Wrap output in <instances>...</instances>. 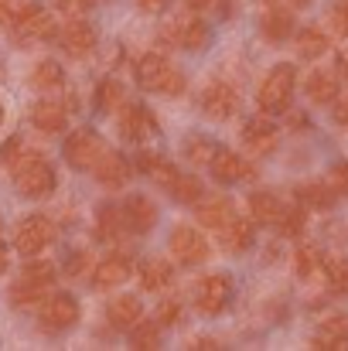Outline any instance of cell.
<instances>
[{
    "instance_id": "484cf974",
    "label": "cell",
    "mask_w": 348,
    "mask_h": 351,
    "mask_svg": "<svg viewBox=\"0 0 348 351\" xmlns=\"http://www.w3.org/2000/svg\"><path fill=\"white\" fill-rule=\"evenodd\" d=\"M219 235H222V249L232 252V256H239V252L253 249V242H256V222L235 215L226 229H219Z\"/></svg>"
},
{
    "instance_id": "83f0119b",
    "label": "cell",
    "mask_w": 348,
    "mask_h": 351,
    "mask_svg": "<svg viewBox=\"0 0 348 351\" xmlns=\"http://www.w3.org/2000/svg\"><path fill=\"white\" fill-rule=\"evenodd\" d=\"M195 219H198V226H205V229H226L232 219H235V205H232L229 198H212V202H198V208H195Z\"/></svg>"
},
{
    "instance_id": "f1b7e54d",
    "label": "cell",
    "mask_w": 348,
    "mask_h": 351,
    "mask_svg": "<svg viewBox=\"0 0 348 351\" xmlns=\"http://www.w3.org/2000/svg\"><path fill=\"white\" fill-rule=\"evenodd\" d=\"M314 345L328 351H342L348 348V314H332L321 321L318 335H314Z\"/></svg>"
},
{
    "instance_id": "4316f807",
    "label": "cell",
    "mask_w": 348,
    "mask_h": 351,
    "mask_svg": "<svg viewBox=\"0 0 348 351\" xmlns=\"http://www.w3.org/2000/svg\"><path fill=\"white\" fill-rule=\"evenodd\" d=\"M137 167H140L150 181H157L164 191H167V188L174 184V178L181 174L167 157H161V154H154V150H140V154H137Z\"/></svg>"
},
{
    "instance_id": "f5cc1de1",
    "label": "cell",
    "mask_w": 348,
    "mask_h": 351,
    "mask_svg": "<svg viewBox=\"0 0 348 351\" xmlns=\"http://www.w3.org/2000/svg\"><path fill=\"white\" fill-rule=\"evenodd\" d=\"M0 117H3V110H0Z\"/></svg>"
},
{
    "instance_id": "5b68a950",
    "label": "cell",
    "mask_w": 348,
    "mask_h": 351,
    "mask_svg": "<svg viewBox=\"0 0 348 351\" xmlns=\"http://www.w3.org/2000/svg\"><path fill=\"white\" fill-rule=\"evenodd\" d=\"M51 283H55V266L31 256V263L21 269V276L10 287V304L14 307H34L51 293Z\"/></svg>"
},
{
    "instance_id": "5bb4252c",
    "label": "cell",
    "mask_w": 348,
    "mask_h": 351,
    "mask_svg": "<svg viewBox=\"0 0 348 351\" xmlns=\"http://www.w3.org/2000/svg\"><path fill=\"white\" fill-rule=\"evenodd\" d=\"M167 245H171V256L181 266H202L209 259V252H212L209 249V239L198 232V229H192V226H174Z\"/></svg>"
},
{
    "instance_id": "816d5d0a",
    "label": "cell",
    "mask_w": 348,
    "mask_h": 351,
    "mask_svg": "<svg viewBox=\"0 0 348 351\" xmlns=\"http://www.w3.org/2000/svg\"><path fill=\"white\" fill-rule=\"evenodd\" d=\"M195 348H216V341H209V338H198V341H192Z\"/></svg>"
},
{
    "instance_id": "bcb514c9",
    "label": "cell",
    "mask_w": 348,
    "mask_h": 351,
    "mask_svg": "<svg viewBox=\"0 0 348 351\" xmlns=\"http://www.w3.org/2000/svg\"><path fill=\"white\" fill-rule=\"evenodd\" d=\"M21 0H0V24H10L17 14H21Z\"/></svg>"
},
{
    "instance_id": "e0dca14e",
    "label": "cell",
    "mask_w": 348,
    "mask_h": 351,
    "mask_svg": "<svg viewBox=\"0 0 348 351\" xmlns=\"http://www.w3.org/2000/svg\"><path fill=\"white\" fill-rule=\"evenodd\" d=\"M304 93L314 106H332L342 96V75L338 69H314L304 79Z\"/></svg>"
},
{
    "instance_id": "3957f363",
    "label": "cell",
    "mask_w": 348,
    "mask_h": 351,
    "mask_svg": "<svg viewBox=\"0 0 348 351\" xmlns=\"http://www.w3.org/2000/svg\"><path fill=\"white\" fill-rule=\"evenodd\" d=\"M161 38H164L167 45H174V48L202 51V48L209 45V38H212V27H209V21H205L198 10L188 7V10H181V14H174V17L164 21Z\"/></svg>"
},
{
    "instance_id": "603a6c76",
    "label": "cell",
    "mask_w": 348,
    "mask_h": 351,
    "mask_svg": "<svg viewBox=\"0 0 348 351\" xmlns=\"http://www.w3.org/2000/svg\"><path fill=\"white\" fill-rule=\"evenodd\" d=\"M259 34H263L266 41H273V45L287 41V38L294 34V10L283 7V3L266 7V14H263V21H259Z\"/></svg>"
},
{
    "instance_id": "ffe728a7",
    "label": "cell",
    "mask_w": 348,
    "mask_h": 351,
    "mask_svg": "<svg viewBox=\"0 0 348 351\" xmlns=\"http://www.w3.org/2000/svg\"><path fill=\"white\" fill-rule=\"evenodd\" d=\"M246 208H249V219H253L256 226H273V229H277V226L283 222L287 202L277 198L273 191H253L249 202H246Z\"/></svg>"
},
{
    "instance_id": "1f68e13d",
    "label": "cell",
    "mask_w": 348,
    "mask_h": 351,
    "mask_svg": "<svg viewBox=\"0 0 348 351\" xmlns=\"http://www.w3.org/2000/svg\"><path fill=\"white\" fill-rule=\"evenodd\" d=\"M123 232H126L123 212H119L116 205H100V208H96V235H100L103 242H116Z\"/></svg>"
},
{
    "instance_id": "277c9868",
    "label": "cell",
    "mask_w": 348,
    "mask_h": 351,
    "mask_svg": "<svg viewBox=\"0 0 348 351\" xmlns=\"http://www.w3.org/2000/svg\"><path fill=\"white\" fill-rule=\"evenodd\" d=\"M294 89H297V69L290 62H280L266 72L263 86H259V96H256V106L259 113L273 117V113H287L290 99H294Z\"/></svg>"
},
{
    "instance_id": "7dc6e473",
    "label": "cell",
    "mask_w": 348,
    "mask_h": 351,
    "mask_svg": "<svg viewBox=\"0 0 348 351\" xmlns=\"http://www.w3.org/2000/svg\"><path fill=\"white\" fill-rule=\"evenodd\" d=\"M133 3H137V7L143 10V14H164L171 0H133Z\"/></svg>"
},
{
    "instance_id": "ab89813d",
    "label": "cell",
    "mask_w": 348,
    "mask_h": 351,
    "mask_svg": "<svg viewBox=\"0 0 348 351\" xmlns=\"http://www.w3.org/2000/svg\"><path fill=\"white\" fill-rule=\"evenodd\" d=\"M308 205L304 202H290L287 205V212H283V222L277 226L280 235H287V239H297V235L304 232V226H308V212H304Z\"/></svg>"
},
{
    "instance_id": "d6a6232c",
    "label": "cell",
    "mask_w": 348,
    "mask_h": 351,
    "mask_svg": "<svg viewBox=\"0 0 348 351\" xmlns=\"http://www.w3.org/2000/svg\"><path fill=\"white\" fill-rule=\"evenodd\" d=\"M328 48H332L328 31H321V27H301L297 31V51H301V58H321Z\"/></svg>"
},
{
    "instance_id": "7a4b0ae2",
    "label": "cell",
    "mask_w": 348,
    "mask_h": 351,
    "mask_svg": "<svg viewBox=\"0 0 348 351\" xmlns=\"http://www.w3.org/2000/svg\"><path fill=\"white\" fill-rule=\"evenodd\" d=\"M137 86H140L143 93H157V96H185L188 79L181 75V69H178L167 55L147 51V55L137 62Z\"/></svg>"
},
{
    "instance_id": "44dd1931",
    "label": "cell",
    "mask_w": 348,
    "mask_h": 351,
    "mask_svg": "<svg viewBox=\"0 0 348 351\" xmlns=\"http://www.w3.org/2000/svg\"><path fill=\"white\" fill-rule=\"evenodd\" d=\"M137 276H140V287H143L147 293H164V290L174 287V266H171L167 259H157V256L143 259V263L137 266Z\"/></svg>"
},
{
    "instance_id": "7bdbcfd3",
    "label": "cell",
    "mask_w": 348,
    "mask_h": 351,
    "mask_svg": "<svg viewBox=\"0 0 348 351\" xmlns=\"http://www.w3.org/2000/svg\"><path fill=\"white\" fill-rule=\"evenodd\" d=\"M89 266H93V256H89L86 249H79V252H72V256L65 259V273H69V276H86Z\"/></svg>"
},
{
    "instance_id": "ee69618b",
    "label": "cell",
    "mask_w": 348,
    "mask_h": 351,
    "mask_svg": "<svg viewBox=\"0 0 348 351\" xmlns=\"http://www.w3.org/2000/svg\"><path fill=\"white\" fill-rule=\"evenodd\" d=\"M332 27H335V34L348 38V0H338L332 7Z\"/></svg>"
},
{
    "instance_id": "d6986e66",
    "label": "cell",
    "mask_w": 348,
    "mask_h": 351,
    "mask_svg": "<svg viewBox=\"0 0 348 351\" xmlns=\"http://www.w3.org/2000/svg\"><path fill=\"white\" fill-rule=\"evenodd\" d=\"M130 174H133V167H130V160L123 157V154H116V150H103V157L96 160V167H93V178L106 188V191H119L123 184H130Z\"/></svg>"
},
{
    "instance_id": "d4e9b609",
    "label": "cell",
    "mask_w": 348,
    "mask_h": 351,
    "mask_svg": "<svg viewBox=\"0 0 348 351\" xmlns=\"http://www.w3.org/2000/svg\"><path fill=\"white\" fill-rule=\"evenodd\" d=\"M31 123H34V130H41V133H62L65 126H69V110L58 103V99H38L34 106H31Z\"/></svg>"
},
{
    "instance_id": "8d00e7d4",
    "label": "cell",
    "mask_w": 348,
    "mask_h": 351,
    "mask_svg": "<svg viewBox=\"0 0 348 351\" xmlns=\"http://www.w3.org/2000/svg\"><path fill=\"white\" fill-rule=\"evenodd\" d=\"M126 103V86L119 79H103L96 86V110L100 113H116Z\"/></svg>"
},
{
    "instance_id": "4fadbf2b",
    "label": "cell",
    "mask_w": 348,
    "mask_h": 351,
    "mask_svg": "<svg viewBox=\"0 0 348 351\" xmlns=\"http://www.w3.org/2000/svg\"><path fill=\"white\" fill-rule=\"evenodd\" d=\"M116 130H119L123 140H130V143H143L147 136L157 133V119L150 117V110H147L143 103L126 99V103L116 110Z\"/></svg>"
},
{
    "instance_id": "52a82bcc",
    "label": "cell",
    "mask_w": 348,
    "mask_h": 351,
    "mask_svg": "<svg viewBox=\"0 0 348 351\" xmlns=\"http://www.w3.org/2000/svg\"><path fill=\"white\" fill-rule=\"evenodd\" d=\"M103 150H106V143H103V136L96 133V130H72L69 136H65V147H62V157H65V164L72 167V171H93L96 167V160L103 157Z\"/></svg>"
},
{
    "instance_id": "30bf717a",
    "label": "cell",
    "mask_w": 348,
    "mask_h": 351,
    "mask_svg": "<svg viewBox=\"0 0 348 351\" xmlns=\"http://www.w3.org/2000/svg\"><path fill=\"white\" fill-rule=\"evenodd\" d=\"M58 45L65 48V55H72V58H89L93 51H96V45H100V34H96V27L82 17V14H69V21L58 27Z\"/></svg>"
},
{
    "instance_id": "f6af8a7d",
    "label": "cell",
    "mask_w": 348,
    "mask_h": 351,
    "mask_svg": "<svg viewBox=\"0 0 348 351\" xmlns=\"http://www.w3.org/2000/svg\"><path fill=\"white\" fill-rule=\"evenodd\" d=\"M332 119H335L342 130H348V93L345 96H338V99L332 103Z\"/></svg>"
},
{
    "instance_id": "f546056e",
    "label": "cell",
    "mask_w": 348,
    "mask_h": 351,
    "mask_svg": "<svg viewBox=\"0 0 348 351\" xmlns=\"http://www.w3.org/2000/svg\"><path fill=\"white\" fill-rule=\"evenodd\" d=\"M297 202H304L308 208L328 212V208H335L338 195H335V188L328 184V178H321V181H301V184H297Z\"/></svg>"
},
{
    "instance_id": "8fae6325",
    "label": "cell",
    "mask_w": 348,
    "mask_h": 351,
    "mask_svg": "<svg viewBox=\"0 0 348 351\" xmlns=\"http://www.w3.org/2000/svg\"><path fill=\"white\" fill-rule=\"evenodd\" d=\"M198 110L209 119H216V123H226V119H232L235 110H239V93L232 89L229 82L212 79V82H205V89L198 93Z\"/></svg>"
},
{
    "instance_id": "74e56055",
    "label": "cell",
    "mask_w": 348,
    "mask_h": 351,
    "mask_svg": "<svg viewBox=\"0 0 348 351\" xmlns=\"http://www.w3.org/2000/svg\"><path fill=\"white\" fill-rule=\"evenodd\" d=\"M126 335H130V345H133V348H143V351L157 348V345H161V321H143V317H140Z\"/></svg>"
},
{
    "instance_id": "7402d4cb",
    "label": "cell",
    "mask_w": 348,
    "mask_h": 351,
    "mask_svg": "<svg viewBox=\"0 0 348 351\" xmlns=\"http://www.w3.org/2000/svg\"><path fill=\"white\" fill-rule=\"evenodd\" d=\"M106 317L116 331H130L140 317H143V300L137 293H116L106 307Z\"/></svg>"
},
{
    "instance_id": "f907efd6",
    "label": "cell",
    "mask_w": 348,
    "mask_h": 351,
    "mask_svg": "<svg viewBox=\"0 0 348 351\" xmlns=\"http://www.w3.org/2000/svg\"><path fill=\"white\" fill-rule=\"evenodd\" d=\"M7 269V249H3V226H0V273Z\"/></svg>"
},
{
    "instance_id": "9c48e42d",
    "label": "cell",
    "mask_w": 348,
    "mask_h": 351,
    "mask_svg": "<svg viewBox=\"0 0 348 351\" xmlns=\"http://www.w3.org/2000/svg\"><path fill=\"white\" fill-rule=\"evenodd\" d=\"M79 300L72 297V293H48L45 300H41V311H38V321H41V328L48 331V335H62V331H69V328H76L79 324Z\"/></svg>"
},
{
    "instance_id": "7c38bea8",
    "label": "cell",
    "mask_w": 348,
    "mask_h": 351,
    "mask_svg": "<svg viewBox=\"0 0 348 351\" xmlns=\"http://www.w3.org/2000/svg\"><path fill=\"white\" fill-rule=\"evenodd\" d=\"M55 242V226L45 215H27L24 222H17L14 229V249L21 256H38Z\"/></svg>"
},
{
    "instance_id": "ba28073f",
    "label": "cell",
    "mask_w": 348,
    "mask_h": 351,
    "mask_svg": "<svg viewBox=\"0 0 348 351\" xmlns=\"http://www.w3.org/2000/svg\"><path fill=\"white\" fill-rule=\"evenodd\" d=\"M10 31H14V41L31 45V41H48V38H55V34H58V24H55V17H51L45 7L24 3L21 14L10 21Z\"/></svg>"
},
{
    "instance_id": "681fc988",
    "label": "cell",
    "mask_w": 348,
    "mask_h": 351,
    "mask_svg": "<svg viewBox=\"0 0 348 351\" xmlns=\"http://www.w3.org/2000/svg\"><path fill=\"white\" fill-rule=\"evenodd\" d=\"M185 3H188L192 10H205V7H212L216 0H185Z\"/></svg>"
},
{
    "instance_id": "c3c4849f",
    "label": "cell",
    "mask_w": 348,
    "mask_h": 351,
    "mask_svg": "<svg viewBox=\"0 0 348 351\" xmlns=\"http://www.w3.org/2000/svg\"><path fill=\"white\" fill-rule=\"evenodd\" d=\"M96 0H58V7L62 10H69V14H82V10H89Z\"/></svg>"
},
{
    "instance_id": "b9f144b4",
    "label": "cell",
    "mask_w": 348,
    "mask_h": 351,
    "mask_svg": "<svg viewBox=\"0 0 348 351\" xmlns=\"http://www.w3.org/2000/svg\"><path fill=\"white\" fill-rule=\"evenodd\" d=\"M328 184L335 188V195H338V198H348V164L345 160L332 164V171H328Z\"/></svg>"
},
{
    "instance_id": "60d3db41",
    "label": "cell",
    "mask_w": 348,
    "mask_h": 351,
    "mask_svg": "<svg viewBox=\"0 0 348 351\" xmlns=\"http://www.w3.org/2000/svg\"><path fill=\"white\" fill-rule=\"evenodd\" d=\"M181 317H185V304L174 300V297H167V300L157 307V321H161V328H174V324H181Z\"/></svg>"
},
{
    "instance_id": "d590c367",
    "label": "cell",
    "mask_w": 348,
    "mask_h": 351,
    "mask_svg": "<svg viewBox=\"0 0 348 351\" xmlns=\"http://www.w3.org/2000/svg\"><path fill=\"white\" fill-rule=\"evenodd\" d=\"M216 150H219V147H216L209 136H198V133L181 143V157H185L188 164H195V167H209L212 157H216Z\"/></svg>"
},
{
    "instance_id": "ac0fdd59",
    "label": "cell",
    "mask_w": 348,
    "mask_h": 351,
    "mask_svg": "<svg viewBox=\"0 0 348 351\" xmlns=\"http://www.w3.org/2000/svg\"><path fill=\"white\" fill-rule=\"evenodd\" d=\"M209 171H212V178H216L219 184H235V181H253V178H256V167H253L246 157H239V154H232V150H222V147L216 150Z\"/></svg>"
},
{
    "instance_id": "836d02e7",
    "label": "cell",
    "mask_w": 348,
    "mask_h": 351,
    "mask_svg": "<svg viewBox=\"0 0 348 351\" xmlns=\"http://www.w3.org/2000/svg\"><path fill=\"white\" fill-rule=\"evenodd\" d=\"M31 86H34V89H41V93L62 89V86H65V72H62V65H58V62H51V58L38 62V65L31 69Z\"/></svg>"
},
{
    "instance_id": "f35d334b",
    "label": "cell",
    "mask_w": 348,
    "mask_h": 351,
    "mask_svg": "<svg viewBox=\"0 0 348 351\" xmlns=\"http://www.w3.org/2000/svg\"><path fill=\"white\" fill-rule=\"evenodd\" d=\"M321 263H325V252L318 249V245H301L297 252H294V269H297V276H314L318 269H321Z\"/></svg>"
},
{
    "instance_id": "2e32d148",
    "label": "cell",
    "mask_w": 348,
    "mask_h": 351,
    "mask_svg": "<svg viewBox=\"0 0 348 351\" xmlns=\"http://www.w3.org/2000/svg\"><path fill=\"white\" fill-rule=\"evenodd\" d=\"M119 212H123L126 232H133V235H147L154 226H157V219H161L157 205H154L147 195H130V198L119 205Z\"/></svg>"
},
{
    "instance_id": "e575fe53",
    "label": "cell",
    "mask_w": 348,
    "mask_h": 351,
    "mask_svg": "<svg viewBox=\"0 0 348 351\" xmlns=\"http://www.w3.org/2000/svg\"><path fill=\"white\" fill-rule=\"evenodd\" d=\"M167 195H171L178 205H198L202 195H205V184H202V178H195V174H178L174 184L167 188Z\"/></svg>"
},
{
    "instance_id": "9a60e30c",
    "label": "cell",
    "mask_w": 348,
    "mask_h": 351,
    "mask_svg": "<svg viewBox=\"0 0 348 351\" xmlns=\"http://www.w3.org/2000/svg\"><path fill=\"white\" fill-rule=\"evenodd\" d=\"M242 147H246L253 157H270V154L280 147V130L266 119V113L246 119V126H242Z\"/></svg>"
},
{
    "instance_id": "4dcf8cb0",
    "label": "cell",
    "mask_w": 348,
    "mask_h": 351,
    "mask_svg": "<svg viewBox=\"0 0 348 351\" xmlns=\"http://www.w3.org/2000/svg\"><path fill=\"white\" fill-rule=\"evenodd\" d=\"M321 273H325V283H328V290L335 297H348V259L345 256H325Z\"/></svg>"
},
{
    "instance_id": "cb8c5ba5",
    "label": "cell",
    "mask_w": 348,
    "mask_h": 351,
    "mask_svg": "<svg viewBox=\"0 0 348 351\" xmlns=\"http://www.w3.org/2000/svg\"><path fill=\"white\" fill-rule=\"evenodd\" d=\"M126 280H130V256H123V252L106 256V259L96 263V269H93V287H96V290H113V287L126 283Z\"/></svg>"
},
{
    "instance_id": "8992f818",
    "label": "cell",
    "mask_w": 348,
    "mask_h": 351,
    "mask_svg": "<svg viewBox=\"0 0 348 351\" xmlns=\"http://www.w3.org/2000/svg\"><path fill=\"white\" fill-rule=\"evenodd\" d=\"M192 304L205 317H219L232 304V280L226 273H209L192 287Z\"/></svg>"
},
{
    "instance_id": "6da1fadb",
    "label": "cell",
    "mask_w": 348,
    "mask_h": 351,
    "mask_svg": "<svg viewBox=\"0 0 348 351\" xmlns=\"http://www.w3.org/2000/svg\"><path fill=\"white\" fill-rule=\"evenodd\" d=\"M10 181L17 188V195L38 202V198H48L58 184L55 178V167L51 160L41 154V150H21L17 157H10Z\"/></svg>"
}]
</instances>
